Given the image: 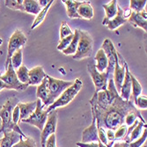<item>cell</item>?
Instances as JSON below:
<instances>
[{
	"label": "cell",
	"instance_id": "cell-32",
	"mask_svg": "<svg viewBox=\"0 0 147 147\" xmlns=\"http://www.w3.org/2000/svg\"><path fill=\"white\" fill-rule=\"evenodd\" d=\"M5 5L9 9L19 10L20 11L25 12L23 6V0H6V1H5Z\"/></svg>",
	"mask_w": 147,
	"mask_h": 147
},
{
	"label": "cell",
	"instance_id": "cell-14",
	"mask_svg": "<svg viewBox=\"0 0 147 147\" xmlns=\"http://www.w3.org/2000/svg\"><path fill=\"white\" fill-rule=\"evenodd\" d=\"M90 142H100L98 138V129L96 125V120L92 116V124L85 129L82 132V142L81 143H90Z\"/></svg>",
	"mask_w": 147,
	"mask_h": 147
},
{
	"label": "cell",
	"instance_id": "cell-43",
	"mask_svg": "<svg viewBox=\"0 0 147 147\" xmlns=\"http://www.w3.org/2000/svg\"><path fill=\"white\" fill-rule=\"evenodd\" d=\"M106 137L108 140V144L109 143L115 142V130L113 129H106Z\"/></svg>",
	"mask_w": 147,
	"mask_h": 147
},
{
	"label": "cell",
	"instance_id": "cell-5",
	"mask_svg": "<svg viewBox=\"0 0 147 147\" xmlns=\"http://www.w3.org/2000/svg\"><path fill=\"white\" fill-rule=\"evenodd\" d=\"M93 41L91 34L83 30H79V40L77 47L76 53L72 58L74 60H80L90 57L92 53Z\"/></svg>",
	"mask_w": 147,
	"mask_h": 147
},
{
	"label": "cell",
	"instance_id": "cell-22",
	"mask_svg": "<svg viewBox=\"0 0 147 147\" xmlns=\"http://www.w3.org/2000/svg\"><path fill=\"white\" fill-rule=\"evenodd\" d=\"M36 96L42 102H43L42 105L44 108V105L46 104L49 96V82L47 77H45L44 79L42 80V82L37 86Z\"/></svg>",
	"mask_w": 147,
	"mask_h": 147
},
{
	"label": "cell",
	"instance_id": "cell-27",
	"mask_svg": "<svg viewBox=\"0 0 147 147\" xmlns=\"http://www.w3.org/2000/svg\"><path fill=\"white\" fill-rule=\"evenodd\" d=\"M78 40H79V29H76L75 32L73 33V38L71 40L70 45L66 48L64 50H63L62 52L63 53L64 55L75 54L76 50H77V47H78Z\"/></svg>",
	"mask_w": 147,
	"mask_h": 147
},
{
	"label": "cell",
	"instance_id": "cell-29",
	"mask_svg": "<svg viewBox=\"0 0 147 147\" xmlns=\"http://www.w3.org/2000/svg\"><path fill=\"white\" fill-rule=\"evenodd\" d=\"M144 128H146V124H144V123H143L142 122L139 121L138 123L137 124V126L132 129V131L130 132L129 138L125 140V142L129 144V143H131L133 141L137 140L139 138V136H141Z\"/></svg>",
	"mask_w": 147,
	"mask_h": 147
},
{
	"label": "cell",
	"instance_id": "cell-37",
	"mask_svg": "<svg viewBox=\"0 0 147 147\" xmlns=\"http://www.w3.org/2000/svg\"><path fill=\"white\" fill-rule=\"evenodd\" d=\"M127 129L128 127L123 124L122 126H120L118 129H116L115 130V140H120V139H123L125 135H126V132H127Z\"/></svg>",
	"mask_w": 147,
	"mask_h": 147
},
{
	"label": "cell",
	"instance_id": "cell-18",
	"mask_svg": "<svg viewBox=\"0 0 147 147\" xmlns=\"http://www.w3.org/2000/svg\"><path fill=\"white\" fill-rule=\"evenodd\" d=\"M21 137L22 136H20L19 133L15 131L4 133L3 138L0 139V147H12L20 141Z\"/></svg>",
	"mask_w": 147,
	"mask_h": 147
},
{
	"label": "cell",
	"instance_id": "cell-11",
	"mask_svg": "<svg viewBox=\"0 0 147 147\" xmlns=\"http://www.w3.org/2000/svg\"><path fill=\"white\" fill-rule=\"evenodd\" d=\"M57 114L56 110L51 111L49 113L47 122L41 131V143L42 147H45L46 141L49 138V136L55 134L57 130Z\"/></svg>",
	"mask_w": 147,
	"mask_h": 147
},
{
	"label": "cell",
	"instance_id": "cell-23",
	"mask_svg": "<svg viewBox=\"0 0 147 147\" xmlns=\"http://www.w3.org/2000/svg\"><path fill=\"white\" fill-rule=\"evenodd\" d=\"M94 60L97 63L95 64L96 70L99 72H104V71H106L107 68H108V65H109V62H108V58H107L104 51L101 49H100L98 50V52L96 53V56H95Z\"/></svg>",
	"mask_w": 147,
	"mask_h": 147
},
{
	"label": "cell",
	"instance_id": "cell-39",
	"mask_svg": "<svg viewBox=\"0 0 147 147\" xmlns=\"http://www.w3.org/2000/svg\"><path fill=\"white\" fill-rule=\"evenodd\" d=\"M134 105H136L138 108L141 109H146L147 107V97L146 95H140L137 98V100L134 101Z\"/></svg>",
	"mask_w": 147,
	"mask_h": 147
},
{
	"label": "cell",
	"instance_id": "cell-4",
	"mask_svg": "<svg viewBox=\"0 0 147 147\" xmlns=\"http://www.w3.org/2000/svg\"><path fill=\"white\" fill-rule=\"evenodd\" d=\"M46 77L49 82V96L44 107H49L54 103V101L62 94L64 90L71 86L74 81H64L62 79L54 78L49 75H46Z\"/></svg>",
	"mask_w": 147,
	"mask_h": 147
},
{
	"label": "cell",
	"instance_id": "cell-17",
	"mask_svg": "<svg viewBox=\"0 0 147 147\" xmlns=\"http://www.w3.org/2000/svg\"><path fill=\"white\" fill-rule=\"evenodd\" d=\"M29 74V85L39 86L42 82V80L46 77V73L42 66H37L28 71Z\"/></svg>",
	"mask_w": 147,
	"mask_h": 147
},
{
	"label": "cell",
	"instance_id": "cell-8",
	"mask_svg": "<svg viewBox=\"0 0 147 147\" xmlns=\"http://www.w3.org/2000/svg\"><path fill=\"white\" fill-rule=\"evenodd\" d=\"M26 41H28V38L26 37V35L20 30L17 29L12 34V35L11 36V38L9 40V42H8L7 57H6L5 63V70L8 67V64L10 63L11 57L13 55V53L17 51L18 49H21V47H23L26 44Z\"/></svg>",
	"mask_w": 147,
	"mask_h": 147
},
{
	"label": "cell",
	"instance_id": "cell-19",
	"mask_svg": "<svg viewBox=\"0 0 147 147\" xmlns=\"http://www.w3.org/2000/svg\"><path fill=\"white\" fill-rule=\"evenodd\" d=\"M18 106L20 108V123L24 119L28 118L35 110L36 109V100L32 101V102H28V103H22L19 102Z\"/></svg>",
	"mask_w": 147,
	"mask_h": 147
},
{
	"label": "cell",
	"instance_id": "cell-21",
	"mask_svg": "<svg viewBox=\"0 0 147 147\" xmlns=\"http://www.w3.org/2000/svg\"><path fill=\"white\" fill-rule=\"evenodd\" d=\"M103 8L105 9V12H106V16L102 21V25L107 26L108 22L112 20L117 13V2L116 0H113L109 4H105L102 5Z\"/></svg>",
	"mask_w": 147,
	"mask_h": 147
},
{
	"label": "cell",
	"instance_id": "cell-47",
	"mask_svg": "<svg viewBox=\"0 0 147 147\" xmlns=\"http://www.w3.org/2000/svg\"><path fill=\"white\" fill-rule=\"evenodd\" d=\"M40 6H42V7H45L48 4H49V1H47V0H40V1H38Z\"/></svg>",
	"mask_w": 147,
	"mask_h": 147
},
{
	"label": "cell",
	"instance_id": "cell-41",
	"mask_svg": "<svg viewBox=\"0 0 147 147\" xmlns=\"http://www.w3.org/2000/svg\"><path fill=\"white\" fill-rule=\"evenodd\" d=\"M12 122L18 124V123H20V108L19 106H15V108L13 109L12 110Z\"/></svg>",
	"mask_w": 147,
	"mask_h": 147
},
{
	"label": "cell",
	"instance_id": "cell-13",
	"mask_svg": "<svg viewBox=\"0 0 147 147\" xmlns=\"http://www.w3.org/2000/svg\"><path fill=\"white\" fill-rule=\"evenodd\" d=\"M147 12L146 10L144 9L140 12H135L132 11L130 12L129 16L128 17V21L130 22L134 26H139L143 30L146 32L147 30Z\"/></svg>",
	"mask_w": 147,
	"mask_h": 147
},
{
	"label": "cell",
	"instance_id": "cell-1",
	"mask_svg": "<svg viewBox=\"0 0 147 147\" xmlns=\"http://www.w3.org/2000/svg\"><path fill=\"white\" fill-rule=\"evenodd\" d=\"M92 115L96 120L97 128L115 130L124 124L125 117L130 112H138V109L132 100H125L119 94L111 103L99 106L92 99L89 100Z\"/></svg>",
	"mask_w": 147,
	"mask_h": 147
},
{
	"label": "cell",
	"instance_id": "cell-25",
	"mask_svg": "<svg viewBox=\"0 0 147 147\" xmlns=\"http://www.w3.org/2000/svg\"><path fill=\"white\" fill-rule=\"evenodd\" d=\"M23 6L25 12L30 13V14L38 15L39 12L42 11L41 6L36 0H23Z\"/></svg>",
	"mask_w": 147,
	"mask_h": 147
},
{
	"label": "cell",
	"instance_id": "cell-15",
	"mask_svg": "<svg viewBox=\"0 0 147 147\" xmlns=\"http://www.w3.org/2000/svg\"><path fill=\"white\" fill-rule=\"evenodd\" d=\"M127 21H128V19L125 16V11L117 4L116 15L108 22L107 26H108V28L109 30L113 31V30H115L116 28H118L120 26H122L124 23H126Z\"/></svg>",
	"mask_w": 147,
	"mask_h": 147
},
{
	"label": "cell",
	"instance_id": "cell-9",
	"mask_svg": "<svg viewBox=\"0 0 147 147\" xmlns=\"http://www.w3.org/2000/svg\"><path fill=\"white\" fill-rule=\"evenodd\" d=\"M0 78H1L2 81L9 86L10 90L24 91L29 86L26 84H22L18 79V78L16 76V72L11 63L8 64V67L6 69L5 73L4 75H1Z\"/></svg>",
	"mask_w": 147,
	"mask_h": 147
},
{
	"label": "cell",
	"instance_id": "cell-2",
	"mask_svg": "<svg viewBox=\"0 0 147 147\" xmlns=\"http://www.w3.org/2000/svg\"><path fill=\"white\" fill-rule=\"evenodd\" d=\"M20 102L19 99L15 96L9 98L6 102L2 106L1 110H0V119H1V129H0V133H6L10 131H15L24 138L26 136L21 131L20 126L12 122V110L15 108V106L18 105Z\"/></svg>",
	"mask_w": 147,
	"mask_h": 147
},
{
	"label": "cell",
	"instance_id": "cell-48",
	"mask_svg": "<svg viewBox=\"0 0 147 147\" xmlns=\"http://www.w3.org/2000/svg\"><path fill=\"white\" fill-rule=\"evenodd\" d=\"M114 143H109L108 145H104L103 144H101L100 142H98V144H99V147H112Z\"/></svg>",
	"mask_w": 147,
	"mask_h": 147
},
{
	"label": "cell",
	"instance_id": "cell-16",
	"mask_svg": "<svg viewBox=\"0 0 147 147\" xmlns=\"http://www.w3.org/2000/svg\"><path fill=\"white\" fill-rule=\"evenodd\" d=\"M131 73L129 72L128 64L125 65V76L123 78V82L122 84L121 92H120L119 95L121 96L122 99L125 100H129L130 95H131V78H130Z\"/></svg>",
	"mask_w": 147,
	"mask_h": 147
},
{
	"label": "cell",
	"instance_id": "cell-34",
	"mask_svg": "<svg viewBox=\"0 0 147 147\" xmlns=\"http://www.w3.org/2000/svg\"><path fill=\"white\" fill-rule=\"evenodd\" d=\"M12 147H36V143L34 139L26 137V138H24L21 137L20 141Z\"/></svg>",
	"mask_w": 147,
	"mask_h": 147
},
{
	"label": "cell",
	"instance_id": "cell-42",
	"mask_svg": "<svg viewBox=\"0 0 147 147\" xmlns=\"http://www.w3.org/2000/svg\"><path fill=\"white\" fill-rule=\"evenodd\" d=\"M45 147H57V137L55 134L49 136L46 141Z\"/></svg>",
	"mask_w": 147,
	"mask_h": 147
},
{
	"label": "cell",
	"instance_id": "cell-40",
	"mask_svg": "<svg viewBox=\"0 0 147 147\" xmlns=\"http://www.w3.org/2000/svg\"><path fill=\"white\" fill-rule=\"evenodd\" d=\"M97 129H98L99 141L104 145H108V140H107V137H106V130L103 128H97Z\"/></svg>",
	"mask_w": 147,
	"mask_h": 147
},
{
	"label": "cell",
	"instance_id": "cell-31",
	"mask_svg": "<svg viewBox=\"0 0 147 147\" xmlns=\"http://www.w3.org/2000/svg\"><path fill=\"white\" fill-rule=\"evenodd\" d=\"M28 70L25 65H21L20 67L15 71L16 76L18 79L22 83V84H26L29 85V74H28Z\"/></svg>",
	"mask_w": 147,
	"mask_h": 147
},
{
	"label": "cell",
	"instance_id": "cell-38",
	"mask_svg": "<svg viewBox=\"0 0 147 147\" xmlns=\"http://www.w3.org/2000/svg\"><path fill=\"white\" fill-rule=\"evenodd\" d=\"M72 38H73V34L69 35V36H67V37H65V38L60 40L59 44H58V46H57V49H58V50H61V51L64 50L66 48H67V47L70 45V43H71V42Z\"/></svg>",
	"mask_w": 147,
	"mask_h": 147
},
{
	"label": "cell",
	"instance_id": "cell-30",
	"mask_svg": "<svg viewBox=\"0 0 147 147\" xmlns=\"http://www.w3.org/2000/svg\"><path fill=\"white\" fill-rule=\"evenodd\" d=\"M22 55H23V49H18L17 51H15L14 53H13V55L11 57V60H10L9 63H11L12 65V67H13V69H14V71H17L22 65V58H23Z\"/></svg>",
	"mask_w": 147,
	"mask_h": 147
},
{
	"label": "cell",
	"instance_id": "cell-35",
	"mask_svg": "<svg viewBox=\"0 0 147 147\" xmlns=\"http://www.w3.org/2000/svg\"><path fill=\"white\" fill-rule=\"evenodd\" d=\"M147 138V129H144L141 134V137H139L137 140L133 141L129 144V147H141L145 142Z\"/></svg>",
	"mask_w": 147,
	"mask_h": 147
},
{
	"label": "cell",
	"instance_id": "cell-46",
	"mask_svg": "<svg viewBox=\"0 0 147 147\" xmlns=\"http://www.w3.org/2000/svg\"><path fill=\"white\" fill-rule=\"evenodd\" d=\"M0 77H1V73H0ZM3 89H9V90H10L9 86H8L6 84H5V83L2 81L1 78H0V91L3 90Z\"/></svg>",
	"mask_w": 147,
	"mask_h": 147
},
{
	"label": "cell",
	"instance_id": "cell-20",
	"mask_svg": "<svg viewBox=\"0 0 147 147\" xmlns=\"http://www.w3.org/2000/svg\"><path fill=\"white\" fill-rule=\"evenodd\" d=\"M67 9V14L70 19H81L78 14V9L83 2L73 1V0H63L62 1Z\"/></svg>",
	"mask_w": 147,
	"mask_h": 147
},
{
	"label": "cell",
	"instance_id": "cell-24",
	"mask_svg": "<svg viewBox=\"0 0 147 147\" xmlns=\"http://www.w3.org/2000/svg\"><path fill=\"white\" fill-rule=\"evenodd\" d=\"M78 14L81 19L91 20L93 17V9L91 3L88 1H84L78 9Z\"/></svg>",
	"mask_w": 147,
	"mask_h": 147
},
{
	"label": "cell",
	"instance_id": "cell-26",
	"mask_svg": "<svg viewBox=\"0 0 147 147\" xmlns=\"http://www.w3.org/2000/svg\"><path fill=\"white\" fill-rule=\"evenodd\" d=\"M130 78H131V90H132V92H131L129 100H132L133 102H134L137 100V98L141 95L143 88H142L141 84L138 82V80L132 74L130 75Z\"/></svg>",
	"mask_w": 147,
	"mask_h": 147
},
{
	"label": "cell",
	"instance_id": "cell-28",
	"mask_svg": "<svg viewBox=\"0 0 147 147\" xmlns=\"http://www.w3.org/2000/svg\"><path fill=\"white\" fill-rule=\"evenodd\" d=\"M53 2H54L53 0H49V4H48L45 7H43V9H42V11L39 12V14L36 16V18H35V20H34L33 25L31 26V29H32V30L34 29V28H36V26H38L40 24H42V21L45 20V17H46V15H47V13H48V11H49L50 6L52 5Z\"/></svg>",
	"mask_w": 147,
	"mask_h": 147
},
{
	"label": "cell",
	"instance_id": "cell-7",
	"mask_svg": "<svg viewBox=\"0 0 147 147\" xmlns=\"http://www.w3.org/2000/svg\"><path fill=\"white\" fill-rule=\"evenodd\" d=\"M87 70L92 78V80L95 86V92H98L102 90H106L108 86V81L109 78V74L104 72H99L96 70L95 63L93 61L89 62L87 64Z\"/></svg>",
	"mask_w": 147,
	"mask_h": 147
},
{
	"label": "cell",
	"instance_id": "cell-45",
	"mask_svg": "<svg viewBox=\"0 0 147 147\" xmlns=\"http://www.w3.org/2000/svg\"><path fill=\"white\" fill-rule=\"evenodd\" d=\"M112 147H129V144L123 140L122 141H115Z\"/></svg>",
	"mask_w": 147,
	"mask_h": 147
},
{
	"label": "cell",
	"instance_id": "cell-36",
	"mask_svg": "<svg viewBox=\"0 0 147 147\" xmlns=\"http://www.w3.org/2000/svg\"><path fill=\"white\" fill-rule=\"evenodd\" d=\"M71 34H73L72 30L71 29L70 26L67 25V23H66L65 21H63L62 23L61 28H60V40L67 37L69 35H71Z\"/></svg>",
	"mask_w": 147,
	"mask_h": 147
},
{
	"label": "cell",
	"instance_id": "cell-44",
	"mask_svg": "<svg viewBox=\"0 0 147 147\" xmlns=\"http://www.w3.org/2000/svg\"><path fill=\"white\" fill-rule=\"evenodd\" d=\"M78 147H99L98 143H81L78 142L76 144Z\"/></svg>",
	"mask_w": 147,
	"mask_h": 147
},
{
	"label": "cell",
	"instance_id": "cell-3",
	"mask_svg": "<svg viewBox=\"0 0 147 147\" xmlns=\"http://www.w3.org/2000/svg\"><path fill=\"white\" fill-rule=\"evenodd\" d=\"M82 86H83L82 81L80 80V78H77L71 86L64 90L62 94L54 101V103L48 107L46 111L49 113L51 111H54L57 108H61V107H64L66 105H68L76 97L78 92L81 90Z\"/></svg>",
	"mask_w": 147,
	"mask_h": 147
},
{
	"label": "cell",
	"instance_id": "cell-12",
	"mask_svg": "<svg viewBox=\"0 0 147 147\" xmlns=\"http://www.w3.org/2000/svg\"><path fill=\"white\" fill-rule=\"evenodd\" d=\"M117 61L115 63V70H114V78L113 81L115 86V89L117 91L118 93H120L121 92V87H122V84L123 82V78L125 76V65H126V61L124 60V58L123 57V56L120 54V53L117 51Z\"/></svg>",
	"mask_w": 147,
	"mask_h": 147
},
{
	"label": "cell",
	"instance_id": "cell-6",
	"mask_svg": "<svg viewBox=\"0 0 147 147\" xmlns=\"http://www.w3.org/2000/svg\"><path fill=\"white\" fill-rule=\"evenodd\" d=\"M49 113L46 110H43V105L42 104V101L39 99L36 100V109L34 112L26 119L22 120V123H28L30 125L35 126L37 129L42 131L48 119Z\"/></svg>",
	"mask_w": 147,
	"mask_h": 147
},
{
	"label": "cell",
	"instance_id": "cell-33",
	"mask_svg": "<svg viewBox=\"0 0 147 147\" xmlns=\"http://www.w3.org/2000/svg\"><path fill=\"white\" fill-rule=\"evenodd\" d=\"M146 0H130L129 1V7L130 11L135 12H140L144 10V6L146 5Z\"/></svg>",
	"mask_w": 147,
	"mask_h": 147
},
{
	"label": "cell",
	"instance_id": "cell-10",
	"mask_svg": "<svg viewBox=\"0 0 147 147\" xmlns=\"http://www.w3.org/2000/svg\"><path fill=\"white\" fill-rule=\"evenodd\" d=\"M101 49L104 51L107 58H108V62H109V65H108V68L106 70V72L109 73V78H111V75L114 73L115 63L118 59L117 51L112 41L109 39H105V41L103 42V44L101 46Z\"/></svg>",
	"mask_w": 147,
	"mask_h": 147
},
{
	"label": "cell",
	"instance_id": "cell-49",
	"mask_svg": "<svg viewBox=\"0 0 147 147\" xmlns=\"http://www.w3.org/2000/svg\"><path fill=\"white\" fill-rule=\"evenodd\" d=\"M141 147H147V144H146V142H145V143H144V144H143V145H142Z\"/></svg>",
	"mask_w": 147,
	"mask_h": 147
}]
</instances>
